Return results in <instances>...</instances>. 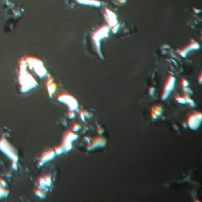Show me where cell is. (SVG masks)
<instances>
[{
	"instance_id": "cell-11",
	"label": "cell",
	"mask_w": 202,
	"mask_h": 202,
	"mask_svg": "<svg viewBox=\"0 0 202 202\" xmlns=\"http://www.w3.org/2000/svg\"><path fill=\"white\" fill-rule=\"evenodd\" d=\"M47 82H48L47 85H48V91L49 96H51L56 90V84L53 81L52 77H49Z\"/></svg>"
},
{
	"instance_id": "cell-3",
	"label": "cell",
	"mask_w": 202,
	"mask_h": 202,
	"mask_svg": "<svg viewBox=\"0 0 202 202\" xmlns=\"http://www.w3.org/2000/svg\"><path fill=\"white\" fill-rule=\"evenodd\" d=\"M58 100L66 104L69 108H70V111H74L76 110L78 107V104H77V100L75 98L72 96L71 95L69 94H60L58 96Z\"/></svg>"
},
{
	"instance_id": "cell-16",
	"label": "cell",
	"mask_w": 202,
	"mask_h": 202,
	"mask_svg": "<svg viewBox=\"0 0 202 202\" xmlns=\"http://www.w3.org/2000/svg\"><path fill=\"white\" fill-rule=\"evenodd\" d=\"M175 98H176L177 101H178L179 103H181V104H185V98L183 97V96H178V97Z\"/></svg>"
},
{
	"instance_id": "cell-13",
	"label": "cell",
	"mask_w": 202,
	"mask_h": 202,
	"mask_svg": "<svg viewBox=\"0 0 202 202\" xmlns=\"http://www.w3.org/2000/svg\"><path fill=\"white\" fill-rule=\"evenodd\" d=\"M162 111H163V110H162V108H161L160 105L154 107V108H152V119H156L159 115H161Z\"/></svg>"
},
{
	"instance_id": "cell-17",
	"label": "cell",
	"mask_w": 202,
	"mask_h": 202,
	"mask_svg": "<svg viewBox=\"0 0 202 202\" xmlns=\"http://www.w3.org/2000/svg\"><path fill=\"white\" fill-rule=\"evenodd\" d=\"M79 129H81L80 125H78V124H75V125H73V132H77V130H78Z\"/></svg>"
},
{
	"instance_id": "cell-12",
	"label": "cell",
	"mask_w": 202,
	"mask_h": 202,
	"mask_svg": "<svg viewBox=\"0 0 202 202\" xmlns=\"http://www.w3.org/2000/svg\"><path fill=\"white\" fill-rule=\"evenodd\" d=\"M199 48V45L197 43H193V44H190L188 46V47H186L185 48L182 49L181 51H180V55H181L182 56H183V57H185V56L187 54H188L189 51H191L190 50H192V49H197Z\"/></svg>"
},
{
	"instance_id": "cell-2",
	"label": "cell",
	"mask_w": 202,
	"mask_h": 202,
	"mask_svg": "<svg viewBox=\"0 0 202 202\" xmlns=\"http://www.w3.org/2000/svg\"><path fill=\"white\" fill-rule=\"evenodd\" d=\"M27 62L28 64L30 66L31 69H34L36 71V73L38 74L40 77H44L46 74V70L45 68L44 67L42 63L40 60L34 59V58H29L27 59Z\"/></svg>"
},
{
	"instance_id": "cell-8",
	"label": "cell",
	"mask_w": 202,
	"mask_h": 202,
	"mask_svg": "<svg viewBox=\"0 0 202 202\" xmlns=\"http://www.w3.org/2000/svg\"><path fill=\"white\" fill-rule=\"evenodd\" d=\"M55 156V150L50 149L48 151L45 152L42 155V156L40 157V160L39 161V165H44V164L48 162L51 160H52L53 158Z\"/></svg>"
},
{
	"instance_id": "cell-18",
	"label": "cell",
	"mask_w": 202,
	"mask_h": 202,
	"mask_svg": "<svg viewBox=\"0 0 202 202\" xmlns=\"http://www.w3.org/2000/svg\"><path fill=\"white\" fill-rule=\"evenodd\" d=\"M182 84L183 87H188L189 86V82L186 80H185V79L182 81Z\"/></svg>"
},
{
	"instance_id": "cell-14",
	"label": "cell",
	"mask_w": 202,
	"mask_h": 202,
	"mask_svg": "<svg viewBox=\"0 0 202 202\" xmlns=\"http://www.w3.org/2000/svg\"><path fill=\"white\" fill-rule=\"evenodd\" d=\"M4 182L0 179V198H3V197H7L8 194V190L3 186Z\"/></svg>"
},
{
	"instance_id": "cell-1",
	"label": "cell",
	"mask_w": 202,
	"mask_h": 202,
	"mask_svg": "<svg viewBox=\"0 0 202 202\" xmlns=\"http://www.w3.org/2000/svg\"><path fill=\"white\" fill-rule=\"evenodd\" d=\"M20 82L21 84V91L24 92L37 86V83L35 79L25 70V64H24V66H21Z\"/></svg>"
},
{
	"instance_id": "cell-4",
	"label": "cell",
	"mask_w": 202,
	"mask_h": 202,
	"mask_svg": "<svg viewBox=\"0 0 202 202\" xmlns=\"http://www.w3.org/2000/svg\"><path fill=\"white\" fill-rule=\"evenodd\" d=\"M77 137V135L74 132H68L66 133L64 138H63V144L60 145L62 147L64 152H68L69 150L71 149V145L74 140Z\"/></svg>"
},
{
	"instance_id": "cell-7",
	"label": "cell",
	"mask_w": 202,
	"mask_h": 202,
	"mask_svg": "<svg viewBox=\"0 0 202 202\" xmlns=\"http://www.w3.org/2000/svg\"><path fill=\"white\" fill-rule=\"evenodd\" d=\"M201 114L200 112L191 115L188 119L189 126L193 129H197L201 122Z\"/></svg>"
},
{
	"instance_id": "cell-15",
	"label": "cell",
	"mask_w": 202,
	"mask_h": 202,
	"mask_svg": "<svg viewBox=\"0 0 202 202\" xmlns=\"http://www.w3.org/2000/svg\"><path fill=\"white\" fill-rule=\"evenodd\" d=\"M35 193L38 196V197H44L45 196V193L43 191V190H41V189H36Z\"/></svg>"
},
{
	"instance_id": "cell-6",
	"label": "cell",
	"mask_w": 202,
	"mask_h": 202,
	"mask_svg": "<svg viewBox=\"0 0 202 202\" xmlns=\"http://www.w3.org/2000/svg\"><path fill=\"white\" fill-rule=\"evenodd\" d=\"M174 84H175L174 77H172V76H169L164 87V92L162 94V99L163 100H166L169 96V95L171 94V92L174 88Z\"/></svg>"
},
{
	"instance_id": "cell-5",
	"label": "cell",
	"mask_w": 202,
	"mask_h": 202,
	"mask_svg": "<svg viewBox=\"0 0 202 202\" xmlns=\"http://www.w3.org/2000/svg\"><path fill=\"white\" fill-rule=\"evenodd\" d=\"M0 149L4 153L7 155L11 159L14 160H18V156L15 153V151L12 147L8 144L6 140H1L0 141Z\"/></svg>"
},
{
	"instance_id": "cell-9",
	"label": "cell",
	"mask_w": 202,
	"mask_h": 202,
	"mask_svg": "<svg viewBox=\"0 0 202 202\" xmlns=\"http://www.w3.org/2000/svg\"><path fill=\"white\" fill-rule=\"evenodd\" d=\"M105 145H106V140L101 137H97L92 141V142L91 143L89 147H88V149L91 150L98 148V147H104Z\"/></svg>"
},
{
	"instance_id": "cell-10",
	"label": "cell",
	"mask_w": 202,
	"mask_h": 202,
	"mask_svg": "<svg viewBox=\"0 0 202 202\" xmlns=\"http://www.w3.org/2000/svg\"><path fill=\"white\" fill-rule=\"evenodd\" d=\"M40 185L41 188H46V187H49L51 185V175H45L44 177H41L40 178Z\"/></svg>"
},
{
	"instance_id": "cell-19",
	"label": "cell",
	"mask_w": 202,
	"mask_h": 202,
	"mask_svg": "<svg viewBox=\"0 0 202 202\" xmlns=\"http://www.w3.org/2000/svg\"><path fill=\"white\" fill-rule=\"evenodd\" d=\"M75 116V115L73 114V112H70V113H69V117L70 118H73Z\"/></svg>"
}]
</instances>
